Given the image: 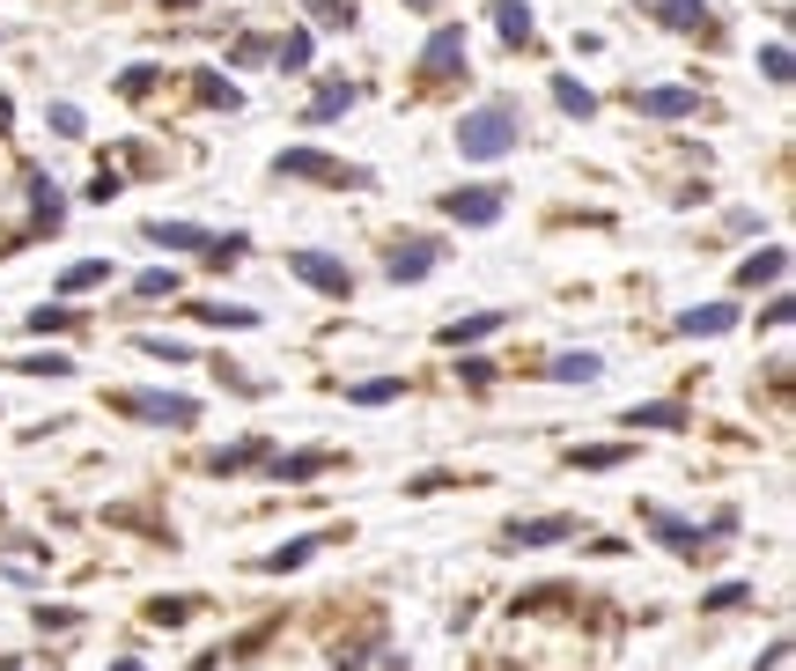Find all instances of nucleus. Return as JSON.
Returning <instances> with one entry per match:
<instances>
[{"label": "nucleus", "instance_id": "obj_45", "mask_svg": "<svg viewBox=\"0 0 796 671\" xmlns=\"http://www.w3.org/2000/svg\"><path fill=\"white\" fill-rule=\"evenodd\" d=\"M789 318H796V303H789V296H767V310H759V326H767V332H782Z\"/></svg>", "mask_w": 796, "mask_h": 671}, {"label": "nucleus", "instance_id": "obj_30", "mask_svg": "<svg viewBox=\"0 0 796 671\" xmlns=\"http://www.w3.org/2000/svg\"><path fill=\"white\" fill-rule=\"evenodd\" d=\"M399 391H406V377H369V384H347V399L354 407H391Z\"/></svg>", "mask_w": 796, "mask_h": 671}, {"label": "nucleus", "instance_id": "obj_22", "mask_svg": "<svg viewBox=\"0 0 796 671\" xmlns=\"http://www.w3.org/2000/svg\"><path fill=\"white\" fill-rule=\"evenodd\" d=\"M627 428H686V407H678V399H649V407H627Z\"/></svg>", "mask_w": 796, "mask_h": 671}, {"label": "nucleus", "instance_id": "obj_32", "mask_svg": "<svg viewBox=\"0 0 796 671\" xmlns=\"http://www.w3.org/2000/svg\"><path fill=\"white\" fill-rule=\"evenodd\" d=\"M192 620V598H148V628H184Z\"/></svg>", "mask_w": 796, "mask_h": 671}, {"label": "nucleus", "instance_id": "obj_44", "mask_svg": "<svg viewBox=\"0 0 796 671\" xmlns=\"http://www.w3.org/2000/svg\"><path fill=\"white\" fill-rule=\"evenodd\" d=\"M457 377H465V384L480 391V384H494V377H502V369H494L487 354H465V362H457Z\"/></svg>", "mask_w": 796, "mask_h": 671}, {"label": "nucleus", "instance_id": "obj_8", "mask_svg": "<svg viewBox=\"0 0 796 671\" xmlns=\"http://www.w3.org/2000/svg\"><path fill=\"white\" fill-rule=\"evenodd\" d=\"M465 74V22H443L429 44H421V82H457Z\"/></svg>", "mask_w": 796, "mask_h": 671}, {"label": "nucleus", "instance_id": "obj_19", "mask_svg": "<svg viewBox=\"0 0 796 671\" xmlns=\"http://www.w3.org/2000/svg\"><path fill=\"white\" fill-rule=\"evenodd\" d=\"M22 326L38 332V340H52V332H82L89 318H82V310H74V303H38V310H30V318H22Z\"/></svg>", "mask_w": 796, "mask_h": 671}, {"label": "nucleus", "instance_id": "obj_37", "mask_svg": "<svg viewBox=\"0 0 796 671\" xmlns=\"http://www.w3.org/2000/svg\"><path fill=\"white\" fill-rule=\"evenodd\" d=\"M141 354H148V362H170V369H178V362H192V347H184V340H163V332H148V340H141Z\"/></svg>", "mask_w": 796, "mask_h": 671}, {"label": "nucleus", "instance_id": "obj_47", "mask_svg": "<svg viewBox=\"0 0 796 671\" xmlns=\"http://www.w3.org/2000/svg\"><path fill=\"white\" fill-rule=\"evenodd\" d=\"M251 60H273V44H265V38H236V67H251Z\"/></svg>", "mask_w": 796, "mask_h": 671}, {"label": "nucleus", "instance_id": "obj_11", "mask_svg": "<svg viewBox=\"0 0 796 671\" xmlns=\"http://www.w3.org/2000/svg\"><path fill=\"white\" fill-rule=\"evenodd\" d=\"M141 237L155 251H200V259H206V244H214V229H200V222H141Z\"/></svg>", "mask_w": 796, "mask_h": 671}, {"label": "nucleus", "instance_id": "obj_38", "mask_svg": "<svg viewBox=\"0 0 796 671\" xmlns=\"http://www.w3.org/2000/svg\"><path fill=\"white\" fill-rule=\"evenodd\" d=\"M273 60H281L288 74H295V67H310V30H288V38L273 44Z\"/></svg>", "mask_w": 796, "mask_h": 671}, {"label": "nucleus", "instance_id": "obj_50", "mask_svg": "<svg viewBox=\"0 0 796 671\" xmlns=\"http://www.w3.org/2000/svg\"><path fill=\"white\" fill-rule=\"evenodd\" d=\"M111 671H148V664H133V657H119V664H111Z\"/></svg>", "mask_w": 796, "mask_h": 671}, {"label": "nucleus", "instance_id": "obj_6", "mask_svg": "<svg viewBox=\"0 0 796 671\" xmlns=\"http://www.w3.org/2000/svg\"><path fill=\"white\" fill-rule=\"evenodd\" d=\"M288 273H295L303 288H318V296H332V303H347V296H354V273L332 259V251H288Z\"/></svg>", "mask_w": 796, "mask_h": 671}, {"label": "nucleus", "instance_id": "obj_27", "mask_svg": "<svg viewBox=\"0 0 796 671\" xmlns=\"http://www.w3.org/2000/svg\"><path fill=\"white\" fill-rule=\"evenodd\" d=\"M273 465V480H318V472L332 465V450H303V458H265Z\"/></svg>", "mask_w": 796, "mask_h": 671}, {"label": "nucleus", "instance_id": "obj_31", "mask_svg": "<svg viewBox=\"0 0 796 671\" xmlns=\"http://www.w3.org/2000/svg\"><path fill=\"white\" fill-rule=\"evenodd\" d=\"M546 605H575V590H568V583H538V590H516V605H510V612H546Z\"/></svg>", "mask_w": 796, "mask_h": 671}, {"label": "nucleus", "instance_id": "obj_21", "mask_svg": "<svg viewBox=\"0 0 796 671\" xmlns=\"http://www.w3.org/2000/svg\"><path fill=\"white\" fill-rule=\"evenodd\" d=\"M546 377H553V384H597V377H605V362H597V354H553Z\"/></svg>", "mask_w": 796, "mask_h": 671}, {"label": "nucleus", "instance_id": "obj_18", "mask_svg": "<svg viewBox=\"0 0 796 671\" xmlns=\"http://www.w3.org/2000/svg\"><path fill=\"white\" fill-rule=\"evenodd\" d=\"M184 318H200V326H214V332H251V326H259V310H251V303H192Z\"/></svg>", "mask_w": 796, "mask_h": 671}, {"label": "nucleus", "instance_id": "obj_17", "mask_svg": "<svg viewBox=\"0 0 796 671\" xmlns=\"http://www.w3.org/2000/svg\"><path fill=\"white\" fill-rule=\"evenodd\" d=\"M782 273H789V251H782V244H767V251H753V259L737 266V288H775Z\"/></svg>", "mask_w": 796, "mask_h": 671}, {"label": "nucleus", "instance_id": "obj_33", "mask_svg": "<svg viewBox=\"0 0 796 671\" xmlns=\"http://www.w3.org/2000/svg\"><path fill=\"white\" fill-rule=\"evenodd\" d=\"M759 74H767L775 89H789V74H796V52H789V44H767V52H759Z\"/></svg>", "mask_w": 796, "mask_h": 671}, {"label": "nucleus", "instance_id": "obj_35", "mask_svg": "<svg viewBox=\"0 0 796 671\" xmlns=\"http://www.w3.org/2000/svg\"><path fill=\"white\" fill-rule=\"evenodd\" d=\"M737 605H753V583H715L701 598V612H737Z\"/></svg>", "mask_w": 796, "mask_h": 671}, {"label": "nucleus", "instance_id": "obj_25", "mask_svg": "<svg viewBox=\"0 0 796 671\" xmlns=\"http://www.w3.org/2000/svg\"><path fill=\"white\" fill-rule=\"evenodd\" d=\"M627 458H634V443H597V450L575 443V450H568V465H575V472H613V465H627Z\"/></svg>", "mask_w": 796, "mask_h": 671}, {"label": "nucleus", "instance_id": "obj_46", "mask_svg": "<svg viewBox=\"0 0 796 671\" xmlns=\"http://www.w3.org/2000/svg\"><path fill=\"white\" fill-rule=\"evenodd\" d=\"M376 642H384V634H362V642H354V650H340V671H362L369 657H376Z\"/></svg>", "mask_w": 796, "mask_h": 671}, {"label": "nucleus", "instance_id": "obj_2", "mask_svg": "<svg viewBox=\"0 0 796 671\" xmlns=\"http://www.w3.org/2000/svg\"><path fill=\"white\" fill-rule=\"evenodd\" d=\"M111 413L155 428H200V399H178V391H111Z\"/></svg>", "mask_w": 796, "mask_h": 671}, {"label": "nucleus", "instance_id": "obj_42", "mask_svg": "<svg viewBox=\"0 0 796 671\" xmlns=\"http://www.w3.org/2000/svg\"><path fill=\"white\" fill-rule=\"evenodd\" d=\"M52 133H67V141H82V133H89V119L74 111V103H52Z\"/></svg>", "mask_w": 796, "mask_h": 671}, {"label": "nucleus", "instance_id": "obj_41", "mask_svg": "<svg viewBox=\"0 0 796 671\" xmlns=\"http://www.w3.org/2000/svg\"><path fill=\"white\" fill-rule=\"evenodd\" d=\"M30 620H38L44 634H52V628H60V634H67V628H82V612H74V605H38Z\"/></svg>", "mask_w": 796, "mask_h": 671}, {"label": "nucleus", "instance_id": "obj_10", "mask_svg": "<svg viewBox=\"0 0 796 671\" xmlns=\"http://www.w3.org/2000/svg\"><path fill=\"white\" fill-rule=\"evenodd\" d=\"M634 111H642V119H686V111H701V89H678V82L634 89Z\"/></svg>", "mask_w": 796, "mask_h": 671}, {"label": "nucleus", "instance_id": "obj_1", "mask_svg": "<svg viewBox=\"0 0 796 671\" xmlns=\"http://www.w3.org/2000/svg\"><path fill=\"white\" fill-rule=\"evenodd\" d=\"M516 141H524L516 103H480V111H465V119H457V156H465V163H502Z\"/></svg>", "mask_w": 796, "mask_h": 671}, {"label": "nucleus", "instance_id": "obj_14", "mask_svg": "<svg viewBox=\"0 0 796 671\" xmlns=\"http://www.w3.org/2000/svg\"><path fill=\"white\" fill-rule=\"evenodd\" d=\"M642 8H649L664 30H678V38H694L701 22H708V0H642Z\"/></svg>", "mask_w": 796, "mask_h": 671}, {"label": "nucleus", "instance_id": "obj_43", "mask_svg": "<svg viewBox=\"0 0 796 671\" xmlns=\"http://www.w3.org/2000/svg\"><path fill=\"white\" fill-rule=\"evenodd\" d=\"M133 288H141V296H178V273H170V266H148Z\"/></svg>", "mask_w": 796, "mask_h": 671}, {"label": "nucleus", "instance_id": "obj_39", "mask_svg": "<svg viewBox=\"0 0 796 671\" xmlns=\"http://www.w3.org/2000/svg\"><path fill=\"white\" fill-rule=\"evenodd\" d=\"M22 377H74V362H67V354H22Z\"/></svg>", "mask_w": 796, "mask_h": 671}, {"label": "nucleus", "instance_id": "obj_5", "mask_svg": "<svg viewBox=\"0 0 796 671\" xmlns=\"http://www.w3.org/2000/svg\"><path fill=\"white\" fill-rule=\"evenodd\" d=\"M435 207H443L450 222H465V229H494L502 207H510V192H502V184H457V192H443Z\"/></svg>", "mask_w": 796, "mask_h": 671}, {"label": "nucleus", "instance_id": "obj_7", "mask_svg": "<svg viewBox=\"0 0 796 671\" xmlns=\"http://www.w3.org/2000/svg\"><path fill=\"white\" fill-rule=\"evenodd\" d=\"M435 259H443V237H399V244L384 251V281H399V288L429 281Z\"/></svg>", "mask_w": 796, "mask_h": 671}, {"label": "nucleus", "instance_id": "obj_23", "mask_svg": "<svg viewBox=\"0 0 796 671\" xmlns=\"http://www.w3.org/2000/svg\"><path fill=\"white\" fill-rule=\"evenodd\" d=\"M192 82H200V103H214V111H244V89L229 82V74H214V67H200Z\"/></svg>", "mask_w": 796, "mask_h": 671}, {"label": "nucleus", "instance_id": "obj_52", "mask_svg": "<svg viewBox=\"0 0 796 671\" xmlns=\"http://www.w3.org/2000/svg\"><path fill=\"white\" fill-rule=\"evenodd\" d=\"M406 8H435V0H406Z\"/></svg>", "mask_w": 796, "mask_h": 671}, {"label": "nucleus", "instance_id": "obj_48", "mask_svg": "<svg viewBox=\"0 0 796 671\" xmlns=\"http://www.w3.org/2000/svg\"><path fill=\"white\" fill-rule=\"evenodd\" d=\"M450 488V472H421V480H406V494H443Z\"/></svg>", "mask_w": 796, "mask_h": 671}, {"label": "nucleus", "instance_id": "obj_36", "mask_svg": "<svg viewBox=\"0 0 796 671\" xmlns=\"http://www.w3.org/2000/svg\"><path fill=\"white\" fill-rule=\"evenodd\" d=\"M303 8H310V16H318V22H325V30H347V22L362 16L354 0H303Z\"/></svg>", "mask_w": 796, "mask_h": 671}, {"label": "nucleus", "instance_id": "obj_15", "mask_svg": "<svg viewBox=\"0 0 796 671\" xmlns=\"http://www.w3.org/2000/svg\"><path fill=\"white\" fill-rule=\"evenodd\" d=\"M730 326H737V303H694L678 318V332H694V340H723Z\"/></svg>", "mask_w": 796, "mask_h": 671}, {"label": "nucleus", "instance_id": "obj_4", "mask_svg": "<svg viewBox=\"0 0 796 671\" xmlns=\"http://www.w3.org/2000/svg\"><path fill=\"white\" fill-rule=\"evenodd\" d=\"M730 524H737L730 509H723L715 524H686V517H672V509H649V531H656V539H664V547L678 553V561H708V547H715V539H723Z\"/></svg>", "mask_w": 796, "mask_h": 671}, {"label": "nucleus", "instance_id": "obj_26", "mask_svg": "<svg viewBox=\"0 0 796 671\" xmlns=\"http://www.w3.org/2000/svg\"><path fill=\"white\" fill-rule=\"evenodd\" d=\"M494 326H502V310H472V318H457V326H443V347H472V340H487Z\"/></svg>", "mask_w": 796, "mask_h": 671}, {"label": "nucleus", "instance_id": "obj_49", "mask_svg": "<svg viewBox=\"0 0 796 671\" xmlns=\"http://www.w3.org/2000/svg\"><path fill=\"white\" fill-rule=\"evenodd\" d=\"M0 671H38V664H22V657H8V664H0Z\"/></svg>", "mask_w": 796, "mask_h": 671}, {"label": "nucleus", "instance_id": "obj_40", "mask_svg": "<svg viewBox=\"0 0 796 671\" xmlns=\"http://www.w3.org/2000/svg\"><path fill=\"white\" fill-rule=\"evenodd\" d=\"M155 82H163V74H155V67H125V74H119V97H148V89H155Z\"/></svg>", "mask_w": 796, "mask_h": 671}, {"label": "nucleus", "instance_id": "obj_3", "mask_svg": "<svg viewBox=\"0 0 796 671\" xmlns=\"http://www.w3.org/2000/svg\"><path fill=\"white\" fill-rule=\"evenodd\" d=\"M273 178H310V184H340V192H369V170L332 163L318 148H281V156H273Z\"/></svg>", "mask_w": 796, "mask_h": 671}, {"label": "nucleus", "instance_id": "obj_29", "mask_svg": "<svg viewBox=\"0 0 796 671\" xmlns=\"http://www.w3.org/2000/svg\"><path fill=\"white\" fill-rule=\"evenodd\" d=\"M553 103H561L568 119H591V111H597V97L583 82H568V74H553Z\"/></svg>", "mask_w": 796, "mask_h": 671}, {"label": "nucleus", "instance_id": "obj_12", "mask_svg": "<svg viewBox=\"0 0 796 671\" xmlns=\"http://www.w3.org/2000/svg\"><path fill=\"white\" fill-rule=\"evenodd\" d=\"M487 22L502 30V44H538V30H531V0H487Z\"/></svg>", "mask_w": 796, "mask_h": 671}, {"label": "nucleus", "instance_id": "obj_13", "mask_svg": "<svg viewBox=\"0 0 796 671\" xmlns=\"http://www.w3.org/2000/svg\"><path fill=\"white\" fill-rule=\"evenodd\" d=\"M362 103V89L347 82V74H325V89L310 97V126H325V119H340V111H354Z\"/></svg>", "mask_w": 796, "mask_h": 671}, {"label": "nucleus", "instance_id": "obj_20", "mask_svg": "<svg viewBox=\"0 0 796 671\" xmlns=\"http://www.w3.org/2000/svg\"><path fill=\"white\" fill-rule=\"evenodd\" d=\"M111 273H119L111 259H74V266L60 273V303H67V296H89V288H103Z\"/></svg>", "mask_w": 796, "mask_h": 671}, {"label": "nucleus", "instance_id": "obj_9", "mask_svg": "<svg viewBox=\"0 0 796 671\" xmlns=\"http://www.w3.org/2000/svg\"><path fill=\"white\" fill-rule=\"evenodd\" d=\"M561 539H575V517H516V524H502V547H561Z\"/></svg>", "mask_w": 796, "mask_h": 671}, {"label": "nucleus", "instance_id": "obj_16", "mask_svg": "<svg viewBox=\"0 0 796 671\" xmlns=\"http://www.w3.org/2000/svg\"><path fill=\"white\" fill-rule=\"evenodd\" d=\"M325 547V539H318V531H303V539H288V547H273V553H259V561H251V569L259 575H288V569H303L310 553Z\"/></svg>", "mask_w": 796, "mask_h": 671}, {"label": "nucleus", "instance_id": "obj_51", "mask_svg": "<svg viewBox=\"0 0 796 671\" xmlns=\"http://www.w3.org/2000/svg\"><path fill=\"white\" fill-rule=\"evenodd\" d=\"M163 8H200V0H163Z\"/></svg>", "mask_w": 796, "mask_h": 671}, {"label": "nucleus", "instance_id": "obj_34", "mask_svg": "<svg viewBox=\"0 0 796 671\" xmlns=\"http://www.w3.org/2000/svg\"><path fill=\"white\" fill-rule=\"evenodd\" d=\"M244 251H251V237H244V229H236V237H214V244H206V266H214V273H229V266L244 259Z\"/></svg>", "mask_w": 796, "mask_h": 671}, {"label": "nucleus", "instance_id": "obj_28", "mask_svg": "<svg viewBox=\"0 0 796 671\" xmlns=\"http://www.w3.org/2000/svg\"><path fill=\"white\" fill-rule=\"evenodd\" d=\"M251 465H265V443H229L206 458V472H251Z\"/></svg>", "mask_w": 796, "mask_h": 671}, {"label": "nucleus", "instance_id": "obj_24", "mask_svg": "<svg viewBox=\"0 0 796 671\" xmlns=\"http://www.w3.org/2000/svg\"><path fill=\"white\" fill-rule=\"evenodd\" d=\"M30 200H38V229H60L67 222V192L52 178H38V170H30Z\"/></svg>", "mask_w": 796, "mask_h": 671}]
</instances>
